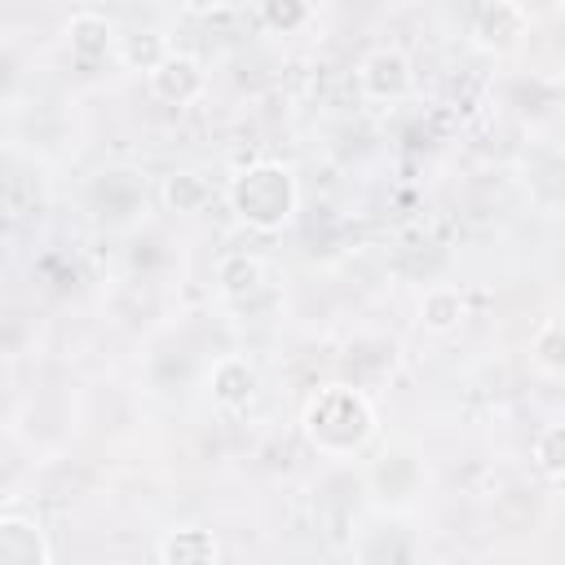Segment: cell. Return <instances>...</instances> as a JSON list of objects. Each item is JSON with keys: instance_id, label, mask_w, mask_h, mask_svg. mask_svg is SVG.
<instances>
[{"instance_id": "6da1fadb", "label": "cell", "mask_w": 565, "mask_h": 565, "mask_svg": "<svg viewBox=\"0 0 565 565\" xmlns=\"http://www.w3.org/2000/svg\"><path fill=\"white\" fill-rule=\"evenodd\" d=\"M309 446L327 459H353L375 437V406L358 384H322L300 415Z\"/></svg>"}, {"instance_id": "7a4b0ae2", "label": "cell", "mask_w": 565, "mask_h": 565, "mask_svg": "<svg viewBox=\"0 0 565 565\" xmlns=\"http://www.w3.org/2000/svg\"><path fill=\"white\" fill-rule=\"evenodd\" d=\"M230 207L243 225L260 230V234H274L282 230L296 207H300V185H296V172L278 159H256L247 168H238L230 177Z\"/></svg>"}, {"instance_id": "3957f363", "label": "cell", "mask_w": 565, "mask_h": 565, "mask_svg": "<svg viewBox=\"0 0 565 565\" xmlns=\"http://www.w3.org/2000/svg\"><path fill=\"white\" fill-rule=\"evenodd\" d=\"M411 88H415V71H411V57L402 49L380 44V49L362 53V62H358V93L366 102L388 106V102H402Z\"/></svg>"}, {"instance_id": "277c9868", "label": "cell", "mask_w": 565, "mask_h": 565, "mask_svg": "<svg viewBox=\"0 0 565 565\" xmlns=\"http://www.w3.org/2000/svg\"><path fill=\"white\" fill-rule=\"evenodd\" d=\"M88 207L106 225H128V221H137V212H146V185L128 168L97 172V181L88 185Z\"/></svg>"}, {"instance_id": "5b68a950", "label": "cell", "mask_w": 565, "mask_h": 565, "mask_svg": "<svg viewBox=\"0 0 565 565\" xmlns=\"http://www.w3.org/2000/svg\"><path fill=\"white\" fill-rule=\"evenodd\" d=\"M146 84H150V93H154L163 106H190V102H199V97L207 93V71H203L199 57L168 49V53L146 71Z\"/></svg>"}, {"instance_id": "8992f818", "label": "cell", "mask_w": 565, "mask_h": 565, "mask_svg": "<svg viewBox=\"0 0 565 565\" xmlns=\"http://www.w3.org/2000/svg\"><path fill=\"white\" fill-rule=\"evenodd\" d=\"M530 35V13L516 0H486L472 13V40L486 53H512Z\"/></svg>"}, {"instance_id": "52a82bcc", "label": "cell", "mask_w": 565, "mask_h": 565, "mask_svg": "<svg viewBox=\"0 0 565 565\" xmlns=\"http://www.w3.org/2000/svg\"><path fill=\"white\" fill-rule=\"evenodd\" d=\"M53 543L35 516L0 512V565H49Z\"/></svg>"}, {"instance_id": "ba28073f", "label": "cell", "mask_w": 565, "mask_h": 565, "mask_svg": "<svg viewBox=\"0 0 565 565\" xmlns=\"http://www.w3.org/2000/svg\"><path fill=\"white\" fill-rule=\"evenodd\" d=\"M256 388H260V375H256V366H252L243 353H221V358L212 362V371H207V393H212V402H216L221 411H243V406H252Z\"/></svg>"}, {"instance_id": "9c48e42d", "label": "cell", "mask_w": 565, "mask_h": 565, "mask_svg": "<svg viewBox=\"0 0 565 565\" xmlns=\"http://www.w3.org/2000/svg\"><path fill=\"white\" fill-rule=\"evenodd\" d=\"M62 35H66V53H71L75 62H84V66L110 57V53H115V40H119V35H115V22H110L106 13H97V9L71 13L66 26H62Z\"/></svg>"}, {"instance_id": "30bf717a", "label": "cell", "mask_w": 565, "mask_h": 565, "mask_svg": "<svg viewBox=\"0 0 565 565\" xmlns=\"http://www.w3.org/2000/svg\"><path fill=\"white\" fill-rule=\"evenodd\" d=\"M424 486V463L411 455V450H388L380 463H375V472H371V490L384 499V503H411L415 499V490Z\"/></svg>"}, {"instance_id": "8fae6325", "label": "cell", "mask_w": 565, "mask_h": 565, "mask_svg": "<svg viewBox=\"0 0 565 565\" xmlns=\"http://www.w3.org/2000/svg\"><path fill=\"white\" fill-rule=\"evenodd\" d=\"M154 556L163 565H212L221 556V543L212 530H199V525H181V530H168L159 543H154Z\"/></svg>"}, {"instance_id": "7c38bea8", "label": "cell", "mask_w": 565, "mask_h": 565, "mask_svg": "<svg viewBox=\"0 0 565 565\" xmlns=\"http://www.w3.org/2000/svg\"><path fill=\"white\" fill-rule=\"evenodd\" d=\"M216 282H221V296L238 305V300H252V296H260V291H265L269 269H265V260H260V256L230 252V256L216 265Z\"/></svg>"}, {"instance_id": "4fadbf2b", "label": "cell", "mask_w": 565, "mask_h": 565, "mask_svg": "<svg viewBox=\"0 0 565 565\" xmlns=\"http://www.w3.org/2000/svg\"><path fill=\"white\" fill-rule=\"evenodd\" d=\"M463 318H468V300H463L459 287L437 282V287H428V291L419 296V327H424V331L450 335V331L463 327Z\"/></svg>"}, {"instance_id": "5bb4252c", "label": "cell", "mask_w": 565, "mask_h": 565, "mask_svg": "<svg viewBox=\"0 0 565 565\" xmlns=\"http://www.w3.org/2000/svg\"><path fill=\"white\" fill-rule=\"evenodd\" d=\"M353 556L366 561V565L415 561V556H419V543H415V534L402 530V525H380V530H366V534H362V543L353 547Z\"/></svg>"}, {"instance_id": "9a60e30c", "label": "cell", "mask_w": 565, "mask_h": 565, "mask_svg": "<svg viewBox=\"0 0 565 565\" xmlns=\"http://www.w3.org/2000/svg\"><path fill=\"white\" fill-rule=\"evenodd\" d=\"M163 203H168L172 212H181V216H194V212H203V207L212 203V185H207V177L194 172V168L168 172V181H163Z\"/></svg>"}, {"instance_id": "2e32d148", "label": "cell", "mask_w": 565, "mask_h": 565, "mask_svg": "<svg viewBox=\"0 0 565 565\" xmlns=\"http://www.w3.org/2000/svg\"><path fill=\"white\" fill-rule=\"evenodd\" d=\"M313 22V0H260V26L274 35H296Z\"/></svg>"}, {"instance_id": "e0dca14e", "label": "cell", "mask_w": 565, "mask_h": 565, "mask_svg": "<svg viewBox=\"0 0 565 565\" xmlns=\"http://www.w3.org/2000/svg\"><path fill=\"white\" fill-rule=\"evenodd\" d=\"M115 53H119L132 71H150V66L168 53V44H163L159 31H132V35H119V40H115Z\"/></svg>"}, {"instance_id": "ac0fdd59", "label": "cell", "mask_w": 565, "mask_h": 565, "mask_svg": "<svg viewBox=\"0 0 565 565\" xmlns=\"http://www.w3.org/2000/svg\"><path fill=\"white\" fill-rule=\"evenodd\" d=\"M534 468H539L552 486H561V477H565V428H561V424H547V428L534 437Z\"/></svg>"}, {"instance_id": "d6986e66", "label": "cell", "mask_w": 565, "mask_h": 565, "mask_svg": "<svg viewBox=\"0 0 565 565\" xmlns=\"http://www.w3.org/2000/svg\"><path fill=\"white\" fill-rule=\"evenodd\" d=\"M530 353H534V362H539V371H547V375H556L561 371V322L552 318V322H543L539 327V335L530 340Z\"/></svg>"}, {"instance_id": "ffe728a7", "label": "cell", "mask_w": 565, "mask_h": 565, "mask_svg": "<svg viewBox=\"0 0 565 565\" xmlns=\"http://www.w3.org/2000/svg\"><path fill=\"white\" fill-rule=\"evenodd\" d=\"M185 13H194V18H212V13H221L230 0H177Z\"/></svg>"}]
</instances>
